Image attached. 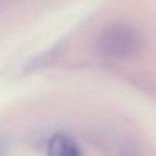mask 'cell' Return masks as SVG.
Returning a JSON list of instances; mask_svg holds the SVG:
<instances>
[{
	"mask_svg": "<svg viewBox=\"0 0 156 156\" xmlns=\"http://www.w3.org/2000/svg\"><path fill=\"white\" fill-rule=\"evenodd\" d=\"M7 151H9L7 139L4 136H0V156H7Z\"/></svg>",
	"mask_w": 156,
	"mask_h": 156,
	"instance_id": "cell-3",
	"label": "cell"
},
{
	"mask_svg": "<svg viewBox=\"0 0 156 156\" xmlns=\"http://www.w3.org/2000/svg\"><path fill=\"white\" fill-rule=\"evenodd\" d=\"M119 156H141L136 149H133V148H124V149H121L119 151Z\"/></svg>",
	"mask_w": 156,
	"mask_h": 156,
	"instance_id": "cell-4",
	"label": "cell"
},
{
	"mask_svg": "<svg viewBox=\"0 0 156 156\" xmlns=\"http://www.w3.org/2000/svg\"><path fill=\"white\" fill-rule=\"evenodd\" d=\"M47 156H84L81 146L72 136L66 133H55L47 139L45 144Z\"/></svg>",
	"mask_w": 156,
	"mask_h": 156,
	"instance_id": "cell-2",
	"label": "cell"
},
{
	"mask_svg": "<svg viewBox=\"0 0 156 156\" xmlns=\"http://www.w3.org/2000/svg\"><path fill=\"white\" fill-rule=\"evenodd\" d=\"M143 37L134 27L112 24L104 27L96 39V52L108 59H129L143 49Z\"/></svg>",
	"mask_w": 156,
	"mask_h": 156,
	"instance_id": "cell-1",
	"label": "cell"
}]
</instances>
